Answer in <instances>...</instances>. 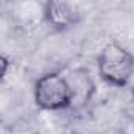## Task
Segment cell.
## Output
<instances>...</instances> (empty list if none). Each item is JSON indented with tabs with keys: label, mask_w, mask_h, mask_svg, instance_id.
Returning <instances> with one entry per match:
<instances>
[{
	"label": "cell",
	"mask_w": 134,
	"mask_h": 134,
	"mask_svg": "<svg viewBox=\"0 0 134 134\" xmlns=\"http://www.w3.org/2000/svg\"><path fill=\"white\" fill-rule=\"evenodd\" d=\"M35 104L41 110L63 112L71 109V90L66 76L60 71H51L40 76L33 87Z\"/></svg>",
	"instance_id": "cell-2"
},
{
	"label": "cell",
	"mask_w": 134,
	"mask_h": 134,
	"mask_svg": "<svg viewBox=\"0 0 134 134\" xmlns=\"http://www.w3.org/2000/svg\"><path fill=\"white\" fill-rule=\"evenodd\" d=\"M98 74L110 87H126L134 74V55L118 41L104 44L96 58Z\"/></svg>",
	"instance_id": "cell-1"
},
{
	"label": "cell",
	"mask_w": 134,
	"mask_h": 134,
	"mask_svg": "<svg viewBox=\"0 0 134 134\" xmlns=\"http://www.w3.org/2000/svg\"><path fill=\"white\" fill-rule=\"evenodd\" d=\"M82 19V14L73 3L49 0L43 3V21L54 32H68Z\"/></svg>",
	"instance_id": "cell-3"
},
{
	"label": "cell",
	"mask_w": 134,
	"mask_h": 134,
	"mask_svg": "<svg viewBox=\"0 0 134 134\" xmlns=\"http://www.w3.org/2000/svg\"><path fill=\"white\" fill-rule=\"evenodd\" d=\"M65 76L71 90V109L70 110L81 112L93 99V95L96 92L95 81L87 68L70 70L68 73H65Z\"/></svg>",
	"instance_id": "cell-4"
},
{
	"label": "cell",
	"mask_w": 134,
	"mask_h": 134,
	"mask_svg": "<svg viewBox=\"0 0 134 134\" xmlns=\"http://www.w3.org/2000/svg\"><path fill=\"white\" fill-rule=\"evenodd\" d=\"M13 63V60L7 55V54H2V81H5L7 79V76H8V68H10V65Z\"/></svg>",
	"instance_id": "cell-5"
}]
</instances>
